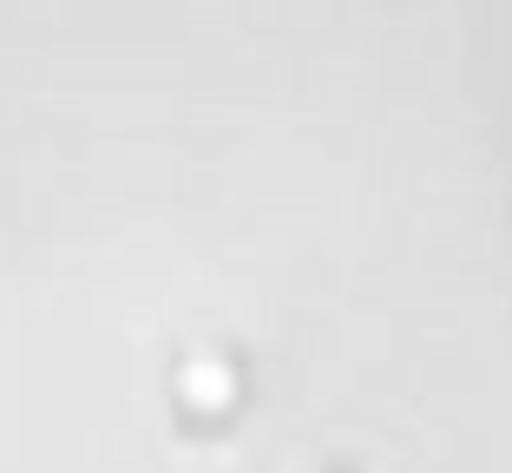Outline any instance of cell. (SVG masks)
Listing matches in <instances>:
<instances>
[{
	"instance_id": "cell-1",
	"label": "cell",
	"mask_w": 512,
	"mask_h": 473,
	"mask_svg": "<svg viewBox=\"0 0 512 473\" xmlns=\"http://www.w3.org/2000/svg\"><path fill=\"white\" fill-rule=\"evenodd\" d=\"M178 395H184V408L217 414V408H230V401H237V375H230L224 355H184V368H178Z\"/></svg>"
}]
</instances>
